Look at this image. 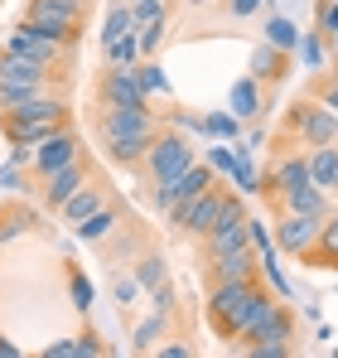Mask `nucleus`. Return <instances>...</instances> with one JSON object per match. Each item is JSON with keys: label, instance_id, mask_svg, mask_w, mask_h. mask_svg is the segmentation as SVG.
I'll return each mask as SVG.
<instances>
[{"label": "nucleus", "instance_id": "1", "mask_svg": "<svg viewBox=\"0 0 338 358\" xmlns=\"http://www.w3.org/2000/svg\"><path fill=\"white\" fill-rule=\"evenodd\" d=\"M271 300L276 296L261 281H213L208 286V320L227 344H242V334L261 320V310Z\"/></svg>", "mask_w": 338, "mask_h": 358}, {"label": "nucleus", "instance_id": "2", "mask_svg": "<svg viewBox=\"0 0 338 358\" xmlns=\"http://www.w3.org/2000/svg\"><path fill=\"white\" fill-rule=\"evenodd\" d=\"M97 131H102V145L116 165H140L150 141L160 136V117L150 107H102Z\"/></svg>", "mask_w": 338, "mask_h": 358}, {"label": "nucleus", "instance_id": "3", "mask_svg": "<svg viewBox=\"0 0 338 358\" xmlns=\"http://www.w3.org/2000/svg\"><path fill=\"white\" fill-rule=\"evenodd\" d=\"M290 339H295V310L281 305V300H271L261 310V320L242 334L237 349L247 358H290Z\"/></svg>", "mask_w": 338, "mask_h": 358}, {"label": "nucleus", "instance_id": "4", "mask_svg": "<svg viewBox=\"0 0 338 358\" xmlns=\"http://www.w3.org/2000/svg\"><path fill=\"white\" fill-rule=\"evenodd\" d=\"M82 10L87 5H73V0H24V15L20 20H29L34 29H44L63 49H73L82 39Z\"/></svg>", "mask_w": 338, "mask_h": 358}, {"label": "nucleus", "instance_id": "5", "mask_svg": "<svg viewBox=\"0 0 338 358\" xmlns=\"http://www.w3.org/2000/svg\"><path fill=\"white\" fill-rule=\"evenodd\" d=\"M198 155H193V141L184 136V131H165L160 126V136L150 141V150H145V175H150V184H169V179H179L189 165H193Z\"/></svg>", "mask_w": 338, "mask_h": 358}, {"label": "nucleus", "instance_id": "6", "mask_svg": "<svg viewBox=\"0 0 338 358\" xmlns=\"http://www.w3.org/2000/svg\"><path fill=\"white\" fill-rule=\"evenodd\" d=\"M285 131H295L309 150H314V145H334L338 141V112L324 107L319 97H304V102H295V107L285 112Z\"/></svg>", "mask_w": 338, "mask_h": 358}, {"label": "nucleus", "instance_id": "7", "mask_svg": "<svg viewBox=\"0 0 338 358\" xmlns=\"http://www.w3.org/2000/svg\"><path fill=\"white\" fill-rule=\"evenodd\" d=\"M223 203H227V189L213 179L203 194H193L184 208H174L169 213V223L179 228V233H189V238H208L213 228H218V213H223Z\"/></svg>", "mask_w": 338, "mask_h": 358}, {"label": "nucleus", "instance_id": "8", "mask_svg": "<svg viewBox=\"0 0 338 358\" xmlns=\"http://www.w3.org/2000/svg\"><path fill=\"white\" fill-rule=\"evenodd\" d=\"M97 102L102 107H150V97L140 87V73L135 68H116V63H107V73L97 78Z\"/></svg>", "mask_w": 338, "mask_h": 358}, {"label": "nucleus", "instance_id": "9", "mask_svg": "<svg viewBox=\"0 0 338 358\" xmlns=\"http://www.w3.org/2000/svg\"><path fill=\"white\" fill-rule=\"evenodd\" d=\"M78 155H82V136H78L73 126H63V131H54L49 141H39V145H34V160H29V170H34V179H49L54 170L73 165Z\"/></svg>", "mask_w": 338, "mask_h": 358}, {"label": "nucleus", "instance_id": "10", "mask_svg": "<svg viewBox=\"0 0 338 358\" xmlns=\"http://www.w3.org/2000/svg\"><path fill=\"white\" fill-rule=\"evenodd\" d=\"M208 184H213V165H198V160H193L179 179L155 184V208H160V213H174V208H184L193 194H203Z\"/></svg>", "mask_w": 338, "mask_h": 358}, {"label": "nucleus", "instance_id": "11", "mask_svg": "<svg viewBox=\"0 0 338 358\" xmlns=\"http://www.w3.org/2000/svg\"><path fill=\"white\" fill-rule=\"evenodd\" d=\"M208 281H261V252L256 242L227 252V257H208Z\"/></svg>", "mask_w": 338, "mask_h": 358}, {"label": "nucleus", "instance_id": "12", "mask_svg": "<svg viewBox=\"0 0 338 358\" xmlns=\"http://www.w3.org/2000/svg\"><path fill=\"white\" fill-rule=\"evenodd\" d=\"M5 44H10V49H20L24 59H39V63H49V68H58V63H63V54H68V49H63L58 39H49L44 29H34L29 20H20V24L10 29V39H5Z\"/></svg>", "mask_w": 338, "mask_h": 358}, {"label": "nucleus", "instance_id": "13", "mask_svg": "<svg viewBox=\"0 0 338 358\" xmlns=\"http://www.w3.org/2000/svg\"><path fill=\"white\" fill-rule=\"evenodd\" d=\"M319 223L324 218H309V213H281V223H276V247H281L285 257H304L314 238H319Z\"/></svg>", "mask_w": 338, "mask_h": 358}, {"label": "nucleus", "instance_id": "14", "mask_svg": "<svg viewBox=\"0 0 338 358\" xmlns=\"http://www.w3.org/2000/svg\"><path fill=\"white\" fill-rule=\"evenodd\" d=\"M87 179H92V170H87V160L78 155L73 165H63V170H54L49 179H39V184H44V203L58 213V208H63V203H68V199H73V194L87 184Z\"/></svg>", "mask_w": 338, "mask_h": 358}, {"label": "nucleus", "instance_id": "15", "mask_svg": "<svg viewBox=\"0 0 338 358\" xmlns=\"http://www.w3.org/2000/svg\"><path fill=\"white\" fill-rule=\"evenodd\" d=\"M247 73H251V78H256L261 87H281L285 78H290V54L261 39V44L251 49V68H247Z\"/></svg>", "mask_w": 338, "mask_h": 358}, {"label": "nucleus", "instance_id": "16", "mask_svg": "<svg viewBox=\"0 0 338 358\" xmlns=\"http://www.w3.org/2000/svg\"><path fill=\"white\" fill-rule=\"evenodd\" d=\"M0 83H44V87H54V68L39 59H24L20 49L5 44V54H0Z\"/></svg>", "mask_w": 338, "mask_h": 358}, {"label": "nucleus", "instance_id": "17", "mask_svg": "<svg viewBox=\"0 0 338 358\" xmlns=\"http://www.w3.org/2000/svg\"><path fill=\"white\" fill-rule=\"evenodd\" d=\"M281 199V213H309V218H329L334 213V194L319 189V184H300L290 194H276Z\"/></svg>", "mask_w": 338, "mask_h": 358}, {"label": "nucleus", "instance_id": "18", "mask_svg": "<svg viewBox=\"0 0 338 358\" xmlns=\"http://www.w3.org/2000/svg\"><path fill=\"white\" fill-rule=\"evenodd\" d=\"M97 208H107V189H102L97 179H87V184H82V189L58 208V213H63V223H68V228H78V223H87Z\"/></svg>", "mask_w": 338, "mask_h": 358}, {"label": "nucleus", "instance_id": "19", "mask_svg": "<svg viewBox=\"0 0 338 358\" xmlns=\"http://www.w3.org/2000/svg\"><path fill=\"white\" fill-rule=\"evenodd\" d=\"M227 112H232L237 121H256L261 112H266V102H261V83H256L251 73L232 83V92H227Z\"/></svg>", "mask_w": 338, "mask_h": 358}, {"label": "nucleus", "instance_id": "20", "mask_svg": "<svg viewBox=\"0 0 338 358\" xmlns=\"http://www.w3.org/2000/svg\"><path fill=\"white\" fill-rule=\"evenodd\" d=\"M247 242H251V218L213 228V233L203 238V247H208V257H227V252H237V247H247Z\"/></svg>", "mask_w": 338, "mask_h": 358}, {"label": "nucleus", "instance_id": "21", "mask_svg": "<svg viewBox=\"0 0 338 358\" xmlns=\"http://www.w3.org/2000/svg\"><path fill=\"white\" fill-rule=\"evenodd\" d=\"M300 184H314V179H309V155H285V160H276L271 189H276V194H290V189H300Z\"/></svg>", "mask_w": 338, "mask_h": 358}, {"label": "nucleus", "instance_id": "22", "mask_svg": "<svg viewBox=\"0 0 338 358\" xmlns=\"http://www.w3.org/2000/svg\"><path fill=\"white\" fill-rule=\"evenodd\" d=\"M309 179H314L319 189L338 194V141L334 145H314V150H309Z\"/></svg>", "mask_w": 338, "mask_h": 358}, {"label": "nucleus", "instance_id": "23", "mask_svg": "<svg viewBox=\"0 0 338 358\" xmlns=\"http://www.w3.org/2000/svg\"><path fill=\"white\" fill-rule=\"evenodd\" d=\"M107 354V344L97 339V329H87V334H78V339H58L44 349V358H102Z\"/></svg>", "mask_w": 338, "mask_h": 358}, {"label": "nucleus", "instance_id": "24", "mask_svg": "<svg viewBox=\"0 0 338 358\" xmlns=\"http://www.w3.org/2000/svg\"><path fill=\"white\" fill-rule=\"evenodd\" d=\"M116 223H121V213H116L112 203H107V208H97L87 223H78L73 233H78L82 242H102V238H112V233H116Z\"/></svg>", "mask_w": 338, "mask_h": 358}, {"label": "nucleus", "instance_id": "25", "mask_svg": "<svg viewBox=\"0 0 338 358\" xmlns=\"http://www.w3.org/2000/svg\"><path fill=\"white\" fill-rule=\"evenodd\" d=\"M165 329H169V315H165V310H155L150 320H140V324H135L131 349H135V354H150V349H155V339H165Z\"/></svg>", "mask_w": 338, "mask_h": 358}, {"label": "nucleus", "instance_id": "26", "mask_svg": "<svg viewBox=\"0 0 338 358\" xmlns=\"http://www.w3.org/2000/svg\"><path fill=\"white\" fill-rule=\"evenodd\" d=\"M126 5H131L135 34H140V29H155V24H169V5L165 0H126Z\"/></svg>", "mask_w": 338, "mask_h": 358}, {"label": "nucleus", "instance_id": "27", "mask_svg": "<svg viewBox=\"0 0 338 358\" xmlns=\"http://www.w3.org/2000/svg\"><path fill=\"white\" fill-rule=\"evenodd\" d=\"M102 54H107V63H116V68H135V63L145 59V54H140L135 29H131V34H121V39H112V44H102Z\"/></svg>", "mask_w": 338, "mask_h": 358}, {"label": "nucleus", "instance_id": "28", "mask_svg": "<svg viewBox=\"0 0 338 358\" xmlns=\"http://www.w3.org/2000/svg\"><path fill=\"white\" fill-rule=\"evenodd\" d=\"M266 44H276V49H285V54H295V49H300V29H295L285 15H271V20H266Z\"/></svg>", "mask_w": 338, "mask_h": 358}, {"label": "nucleus", "instance_id": "29", "mask_svg": "<svg viewBox=\"0 0 338 358\" xmlns=\"http://www.w3.org/2000/svg\"><path fill=\"white\" fill-rule=\"evenodd\" d=\"M237 126H242V121L232 117V112H208V117H198V131L213 136V141H237Z\"/></svg>", "mask_w": 338, "mask_h": 358}, {"label": "nucleus", "instance_id": "30", "mask_svg": "<svg viewBox=\"0 0 338 358\" xmlns=\"http://www.w3.org/2000/svg\"><path fill=\"white\" fill-rule=\"evenodd\" d=\"M135 281H140V291L165 286V257H160V252H145V257L135 262Z\"/></svg>", "mask_w": 338, "mask_h": 358}, {"label": "nucleus", "instance_id": "31", "mask_svg": "<svg viewBox=\"0 0 338 358\" xmlns=\"http://www.w3.org/2000/svg\"><path fill=\"white\" fill-rule=\"evenodd\" d=\"M135 73H140L145 97H169V78H165V68H160L155 59H140V63H135Z\"/></svg>", "mask_w": 338, "mask_h": 358}, {"label": "nucleus", "instance_id": "32", "mask_svg": "<svg viewBox=\"0 0 338 358\" xmlns=\"http://www.w3.org/2000/svg\"><path fill=\"white\" fill-rule=\"evenodd\" d=\"M135 24H131V5L126 0H116L112 15H107V24H102V44H112V39H121V34H131Z\"/></svg>", "mask_w": 338, "mask_h": 358}, {"label": "nucleus", "instance_id": "33", "mask_svg": "<svg viewBox=\"0 0 338 358\" xmlns=\"http://www.w3.org/2000/svg\"><path fill=\"white\" fill-rule=\"evenodd\" d=\"M68 296H73V310H78V315L92 310V281H87L78 266H68Z\"/></svg>", "mask_w": 338, "mask_h": 358}, {"label": "nucleus", "instance_id": "34", "mask_svg": "<svg viewBox=\"0 0 338 358\" xmlns=\"http://www.w3.org/2000/svg\"><path fill=\"white\" fill-rule=\"evenodd\" d=\"M29 223H34V218H29L24 208H20V213H15V208H10V213H0V247H5L10 238H24V233H29Z\"/></svg>", "mask_w": 338, "mask_h": 358}, {"label": "nucleus", "instance_id": "35", "mask_svg": "<svg viewBox=\"0 0 338 358\" xmlns=\"http://www.w3.org/2000/svg\"><path fill=\"white\" fill-rule=\"evenodd\" d=\"M300 54H304V63H309V68H324V59H329V49H324V34H319V29H309V34L300 39Z\"/></svg>", "mask_w": 338, "mask_h": 358}, {"label": "nucleus", "instance_id": "36", "mask_svg": "<svg viewBox=\"0 0 338 358\" xmlns=\"http://www.w3.org/2000/svg\"><path fill=\"white\" fill-rule=\"evenodd\" d=\"M112 300L131 310V305L140 300V281H135V276H116V281H112Z\"/></svg>", "mask_w": 338, "mask_h": 358}, {"label": "nucleus", "instance_id": "37", "mask_svg": "<svg viewBox=\"0 0 338 358\" xmlns=\"http://www.w3.org/2000/svg\"><path fill=\"white\" fill-rule=\"evenodd\" d=\"M165 29H169V24H155V29H140V34H135V39H140V54H145V59H155V54L165 49Z\"/></svg>", "mask_w": 338, "mask_h": 358}, {"label": "nucleus", "instance_id": "38", "mask_svg": "<svg viewBox=\"0 0 338 358\" xmlns=\"http://www.w3.org/2000/svg\"><path fill=\"white\" fill-rule=\"evenodd\" d=\"M314 10H319V34L334 39L338 34V0H324V5H314Z\"/></svg>", "mask_w": 338, "mask_h": 358}, {"label": "nucleus", "instance_id": "39", "mask_svg": "<svg viewBox=\"0 0 338 358\" xmlns=\"http://www.w3.org/2000/svg\"><path fill=\"white\" fill-rule=\"evenodd\" d=\"M150 305L169 315V310H174V286H169V281H165V286H155V291H150Z\"/></svg>", "mask_w": 338, "mask_h": 358}, {"label": "nucleus", "instance_id": "40", "mask_svg": "<svg viewBox=\"0 0 338 358\" xmlns=\"http://www.w3.org/2000/svg\"><path fill=\"white\" fill-rule=\"evenodd\" d=\"M0 189H15V194L24 189V175H20V165H5V170H0Z\"/></svg>", "mask_w": 338, "mask_h": 358}, {"label": "nucleus", "instance_id": "41", "mask_svg": "<svg viewBox=\"0 0 338 358\" xmlns=\"http://www.w3.org/2000/svg\"><path fill=\"white\" fill-rule=\"evenodd\" d=\"M155 354L160 358H193V349L189 344H155Z\"/></svg>", "mask_w": 338, "mask_h": 358}, {"label": "nucleus", "instance_id": "42", "mask_svg": "<svg viewBox=\"0 0 338 358\" xmlns=\"http://www.w3.org/2000/svg\"><path fill=\"white\" fill-rule=\"evenodd\" d=\"M208 160H213V170H232V160H237V155H232V150H218V145H213V150H208Z\"/></svg>", "mask_w": 338, "mask_h": 358}, {"label": "nucleus", "instance_id": "43", "mask_svg": "<svg viewBox=\"0 0 338 358\" xmlns=\"http://www.w3.org/2000/svg\"><path fill=\"white\" fill-rule=\"evenodd\" d=\"M256 5H261V0H227V10H232V15H237V20H242V15H251V10H256Z\"/></svg>", "mask_w": 338, "mask_h": 358}, {"label": "nucleus", "instance_id": "44", "mask_svg": "<svg viewBox=\"0 0 338 358\" xmlns=\"http://www.w3.org/2000/svg\"><path fill=\"white\" fill-rule=\"evenodd\" d=\"M0 358H20V344H10V339H0Z\"/></svg>", "mask_w": 338, "mask_h": 358}, {"label": "nucleus", "instance_id": "45", "mask_svg": "<svg viewBox=\"0 0 338 358\" xmlns=\"http://www.w3.org/2000/svg\"><path fill=\"white\" fill-rule=\"evenodd\" d=\"M329 63H334V68H338V34H334V39H329Z\"/></svg>", "mask_w": 338, "mask_h": 358}, {"label": "nucleus", "instance_id": "46", "mask_svg": "<svg viewBox=\"0 0 338 358\" xmlns=\"http://www.w3.org/2000/svg\"><path fill=\"white\" fill-rule=\"evenodd\" d=\"M73 5H87V0H73Z\"/></svg>", "mask_w": 338, "mask_h": 358}, {"label": "nucleus", "instance_id": "47", "mask_svg": "<svg viewBox=\"0 0 338 358\" xmlns=\"http://www.w3.org/2000/svg\"><path fill=\"white\" fill-rule=\"evenodd\" d=\"M334 213H338V199H334Z\"/></svg>", "mask_w": 338, "mask_h": 358}, {"label": "nucleus", "instance_id": "48", "mask_svg": "<svg viewBox=\"0 0 338 358\" xmlns=\"http://www.w3.org/2000/svg\"><path fill=\"white\" fill-rule=\"evenodd\" d=\"M314 5H324V0H314Z\"/></svg>", "mask_w": 338, "mask_h": 358}]
</instances>
